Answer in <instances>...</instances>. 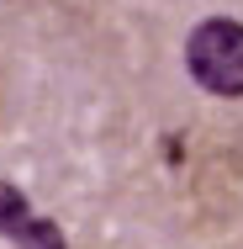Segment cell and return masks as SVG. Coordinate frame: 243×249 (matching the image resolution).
<instances>
[{"instance_id": "cell-1", "label": "cell", "mask_w": 243, "mask_h": 249, "mask_svg": "<svg viewBox=\"0 0 243 249\" xmlns=\"http://www.w3.org/2000/svg\"><path fill=\"white\" fill-rule=\"evenodd\" d=\"M185 69L206 96L238 101L243 96V21L238 16H206L185 37Z\"/></svg>"}, {"instance_id": "cell-2", "label": "cell", "mask_w": 243, "mask_h": 249, "mask_svg": "<svg viewBox=\"0 0 243 249\" xmlns=\"http://www.w3.org/2000/svg\"><path fill=\"white\" fill-rule=\"evenodd\" d=\"M0 239H11L16 249H69L64 239V228L43 217L21 186H11V180H0Z\"/></svg>"}]
</instances>
